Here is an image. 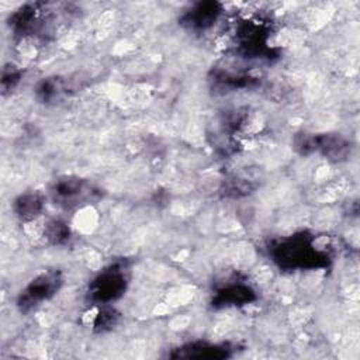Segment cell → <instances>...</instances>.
Returning a JSON list of instances; mask_svg holds the SVG:
<instances>
[{
	"label": "cell",
	"instance_id": "obj_2",
	"mask_svg": "<svg viewBox=\"0 0 360 360\" xmlns=\"http://www.w3.org/2000/svg\"><path fill=\"white\" fill-rule=\"evenodd\" d=\"M127 276L125 267L121 263H115L105 269L91 284L90 295L96 302L107 304L117 300L125 290Z\"/></svg>",
	"mask_w": 360,
	"mask_h": 360
},
{
	"label": "cell",
	"instance_id": "obj_4",
	"mask_svg": "<svg viewBox=\"0 0 360 360\" xmlns=\"http://www.w3.org/2000/svg\"><path fill=\"white\" fill-rule=\"evenodd\" d=\"M93 193L94 191L91 190V186L79 179L59 180L53 188L55 200L59 204H65L66 207L84 202Z\"/></svg>",
	"mask_w": 360,
	"mask_h": 360
},
{
	"label": "cell",
	"instance_id": "obj_8",
	"mask_svg": "<svg viewBox=\"0 0 360 360\" xmlns=\"http://www.w3.org/2000/svg\"><path fill=\"white\" fill-rule=\"evenodd\" d=\"M68 233H69V232H68V228H66L63 224H60V222H58V221H53V222H51L49 226H48V233H46V236H48L49 239H52L53 243H59V242H62L63 239H66Z\"/></svg>",
	"mask_w": 360,
	"mask_h": 360
},
{
	"label": "cell",
	"instance_id": "obj_1",
	"mask_svg": "<svg viewBox=\"0 0 360 360\" xmlns=\"http://www.w3.org/2000/svg\"><path fill=\"white\" fill-rule=\"evenodd\" d=\"M274 260L284 269H314L326 264V255L315 249L308 236H291L281 240L271 250Z\"/></svg>",
	"mask_w": 360,
	"mask_h": 360
},
{
	"label": "cell",
	"instance_id": "obj_9",
	"mask_svg": "<svg viewBox=\"0 0 360 360\" xmlns=\"http://www.w3.org/2000/svg\"><path fill=\"white\" fill-rule=\"evenodd\" d=\"M115 318H117V315L114 314L112 309H101L97 314V318L94 321V326L100 328L103 330L108 326H112L115 323Z\"/></svg>",
	"mask_w": 360,
	"mask_h": 360
},
{
	"label": "cell",
	"instance_id": "obj_3",
	"mask_svg": "<svg viewBox=\"0 0 360 360\" xmlns=\"http://www.w3.org/2000/svg\"><path fill=\"white\" fill-rule=\"evenodd\" d=\"M62 284L60 274L58 271H48L38 276L30 283V285L22 291L18 305L22 311H28L32 307L41 304L42 301L51 298Z\"/></svg>",
	"mask_w": 360,
	"mask_h": 360
},
{
	"label": "cell",
	"instance_id": "obj_5",
	"mask_svg": "<svg viewBox=\"0 0 360 360\" xmlns=\"http://www.w3.org/2000/svg\"><path fill=\"white\" fill-rule=\"evenodd\" d=\"M221 13V6L218 3H198L183 17V24H187L194 30L210 28L218 18Z\"/></svg>",
	"mask_w": 360,
	"mask_h": 360
},
{
	"label": "cell",
	"instance_id": "obj_7",
	"mask_svg": "<svg viewBox=\"0 0 360 360\" xmlns=\"http://www.w3.org/2000/svg\"><path fill=\"white\" fill-rule=\"evenodd\" d=\"M42 204L38 195L35 194H25L21 195L17 201H15V212L18 217H21L22 219H31L32 217H35L39 210H41Z\"/></svg>",
	"mask_w": 360,
	"mask_h": 360
},
{
	"label": "cell",
	"instance_id": "obj_6",
	"mask_svg": "<svg viewBox=\"0 0 360 360\" xmlns=\"http://www.w3.org/2000/svg\"><path fill=\"white\" fill-rule=\"evenodd\" d=\"M255 298V292L250 287L242 283H233L222 287L214 300V305H239L246 304Z\"/></svg>",
	"mask_w": 360,
	"mask_h": 360
}]
</instances>
